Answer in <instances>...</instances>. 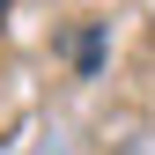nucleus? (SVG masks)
Segmentation results:
<instances>
[{
  "instance_id": "obj_1",
  "label": "nucleus",
  "mask_w": 155,
  "mask_h": 155,
  "mask_svg": "<svg viewBox=\"0 0 155 155\" xmlns=\"http://www.w3.org/2000/svg\"><path fill=\"white\" fill-rule=\"evenodd\" d=\"M96 52H104V45H96V22L74 30V67H81V74H96Z\"/></svg>"
},
{
  "instance_id": "obj_2",
  "label": "nucleus",
  "mask_w": 155,
  "mask_h": 155,
  "mask_svg": "<svg viewBox=\"0 0 155 155\" xmlns=\"http://www.w3.org/2000/svg\"><path fill=\"white\" fill-rule=\"evenodd\" d=\"M0 15H8V0H0Z\"/></svg>"
}]
</instances>
